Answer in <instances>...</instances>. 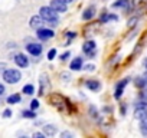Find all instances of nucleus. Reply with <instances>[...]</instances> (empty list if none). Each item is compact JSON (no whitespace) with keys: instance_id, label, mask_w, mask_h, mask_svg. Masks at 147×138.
<instances>
[{"instance_id":"f257e3e1","label":"nucleus","mask_w":147,"mask_h":138,"mask_svg":"<svg viewBox=\"0 0 147 138\" xmlns=\"http://www.w3.org/2000/svg\"><path fill=\"white\" fill-rule=\"evenodd\" d=\"M40 17L42 19H45L46 22H49L51 25H56L58 23V15H56V12L49 6H43V7H40Z\"/></svg>"},{"instance_id":"f03ea898","label":"nucleus","mask_w":147,"mask_h":138,"mask_svg":"<svg viewBox=\"0 0 147 138\" xmlns=\"http://www.w3.org/2000/svg\"><path fill=\"white\" fill-rule=\"evenodd\" d=\"M22 78V74L18 71V69H7V71L3 74V79L7 82V84H16L19 82Z\"/></svg>"},{"instance_id":"7ed1b4c3","label":"nucleus","mask_w":147,"mask_h":138,"mask_svg":"<svg viewBox=\"0 0 147 138\" xmlns=\"http://www.w3.org/2000/svg\"><path fill=\"white\" fill-rule=\"evenodd\" d=\"M134 117L137 118V119H140V121H143V119H146L147 118V104H140L137 108H136V111H134Z\"/></svg>"},{"instance_id":"20e7f679","label":"nucleus","mask_w":147,"mask_h":138,"mask_svg":"<svg viewBox=\"0 0 147 138\" xmlns=\"http://www.w3.org/2000/svg\"><path fill=\"white\" fill-rule=\"evenodd\" d=\"M38 38L40 40H49L51 38H53V32L51 29H43V27H39L38 29Z\"/></svg>"},{"instance_id":"39448f33","label":"nucleus","mask_w":147,"mask_h":138,"mask_svg":"<svg viewBox=\"0 0 147 138\" xmlns=\"http://www.w3.org/2000/svg\"><path fill=\"white\" fill-rule=\"evenodd\" d=\"M51 7H52L55 12H65V10H66V3H63L62 0H52Z\"/></svg>"},{"instance_id":"423d86ee","label":"nucleus","mask_w":147,"mask_h":138,"mask_svg":"<svg viewBox=\"0 0 147 138\" xmlns=\"http://www.w3.org/2000/svg\"><path fill=\"white\" fill-rule=\"evenodd\" d=\"M26 48H28V52H29L30 55H33V56H38V55H40V52H42V46H40L39 43H29Z\"/></svg>"},{"instance_id":"0eeeda50","label":"nucleus","mask_w":147,"mask_h":138,"mask_svg":"<svg viewBox=\"0 0 147 138\" xmlns=\"http://www.w3.org/2000/svg\"><path fill=\"white\" fill-rule=\"evenodd\" d=\"M15 62H16V65L18 66H20V68H26L28 66V58L25 56V55H22V53H19V55H16V58H15Z\"/></svg>"},{"instance_id":"6e6552de","label":"nucleus","mask_w":147,"mask_h":138,"mask_svg":"<svg viewBox=\"0 0 147 138\" xmlns=\"http://www.w3.org/2000/svg\"><path fill=\"white\" fill-rule=\"evenodd\" d=\"M42 23H43V19L40 16H33L30 19V27H33V29H39L42 26Z\"/></svg>"},{"instance_id":"1a4fd4ad","label":"nucleus","mask_w":147,"mask_h":138,"mask_svg":"<svg viewBox=\"0 0 147 138\" xmlns=\"http://www.w3.org/2000/svg\"><path fill=\"white\" fill-rule=\"evenodd\" d=\"M84 52H85L87 55H92V53L95 52V42H92V40L85 42V45H84Z\"/></svg>"},{"instance_id":"9d476101","label":"nucleus","mask_w":147,"mask_h":138,"mask_svg":"<svg viewBox=\"0 0 147 138\" xmlns=\"http://www.w3.org/2000/svg\"><path fill=\"white\" fill-rule=\"evenodd\" d=\"M81 66H82V59L81 58H75L71 62V69L72 71H78V69H81Z\"/></svg>"},{"instance_id":"9b49d317","label":"nucleus","mask_w":147,"mask_h":138,"mask_svg":"<svg viewBox=\"0 0 147 138\" xmlns=\"http://www.w3.org/2000/svg\"><path fill=\"white\" fill-rule=\"evenodd\" d=\"M43 134L45 135H49V137L55 135L56 134V127L55 125H46V127H43Z\"/></svg>"},{"instance_id":"f8f14e48","label":"nucleus","mask_w":147,"mask_h":138,"mask_svg":"<svg viewBox=\"0 0 147 138\" xmlns=\"http://www.w3.org/2000/svg\"><path fill=\"white\" fill-rule=\"evenodd\" d=\"M94 15H95V9H94V7H90V9L85 10V13L82 15V17H84L85 20H88V19L94 17Z\"/></svg>"},{"instance_id":"ddd939ff","label":"nucleus","mask_w":147,"mask_h":138,"mask_svg":"<svg viewBox=\"0 0 147 138\" xmlns=\"http://www.w3.org/2000/svg\"><path fill=\"white\" fill-rule=\"evenodd\" d=\"M127 85V81H121V84L117 85V91H115V98H120L123 94V88Z\"/></svg>"},{"instance_id":"4468645a","label":"nucleus","mask_w":147,"mask_h":138,"mask_svg":"<svg viewBox=\"0 0 147 138\" xmlns=\"http://www.w3.org/2000/svg\"><path fill=\"white\" fill-rule=\"evenodd\" d=\"M87 86L90 89H92V91H98L100 89V82L98 81H88L87 82Z\"/></svg>"},{"instance_id":"2eb2a0df","label":"nucleus","mask_w":147,"mask_h":138,"mask_svg":"<svg viewBox=\"0 0 147 138\" xmlns=\"http://www.w3.org/2000/svg\"><path fill=\"white\" fill-rule=\"evenodd\" d=\"M19 101H20V95H18V94L10 95V96L7 98V102H9V104H18Z\"/></svg>"},{"instance_id":"dca6fc26","label":"nucleus","mask_w":147,"mask_h":138,"mask_svg":"<svg viewBox=\"0 0 147 138\" xmlns=\"http://www.w3.org/2000/svg\"><path fill=\"white\" fill-rule=\"evenodd\" d=\"M140 131L143 135H147V118L141 121V125H140Z\"/></svg>"},{"instance_id":"f3484780","label":"nucleus","mask_w":147,"mask_h":138,"mask_svg":"<svg viewBox=\"0 0 147 138\" xmlns=\"http://www.w3.org/2000/svg\"><path fill=\"white\" fill-rule=\"evenodd\" d=\"M23 92H25L26 95H32V94H33V86H32V85H26V86L23 88Z\"/></svg>"},{"instance_id":"a211bd4d","label":"nucleus","mask_w":147,"mask_h":138,"mask_svg":"<svg viewBox=\"0 0 147 138\" xmlns=\"http://www.w3.org/2000/svg\"><path fill=\"white\" fill-rule=\"evenodd\" d=\"M23 117L25 118H35L36 114H35V111H23Z\"/></svg>"},{"instance_id":"6ab92c4d","label":"nucleus","mask_w":147,"mask_h":138,"mask_svg":"<svg viewBox=\"0 0 147 138\" xmlns=\"http://www.w3.org/2000/svg\"><path fill=\"white\" fill-rule=\"evenodd\" d=\"M140 82H138V85H144V86H147V74L146 75H143V78L141 79H138Z\"/></svg>"},{"instance_id":"aec40b11","label":"nucleus","mask_w":147,"mask_h":138,"mask_svg":"<svg viewBox=\"0 0 147 138\" xmlns=\"http://www.w3.org/2000/svg\"><path fill=\"white\" fill-rule=\"evenodd\" d=\"M38 107H39V102H38V101H36V99H33V101H32V102H30V108H32V109H33V111H35V109H36V108H38Z\"/></svg>"},{"instance_id":"412c9836","label":"nucleus","mask_w":147,"mask_h":138,"mask_svg":"<svg viewBox=\"0 0 147 138\" xmlns=\"http://www.w3.org/2000/svg\"><path fill=\"white\" fill-rule=\"evenodd\" d=\"M55 55H56V50H55V49H52V50H49L48 58H49V59H53V58H55Z\"/></svg>"},{"instance_id":"4be33fe9","label":"nucleus","mask_w":147,"mask_h":138,"mask_svg":"<svg viewBox=\"0 0 147 138\" xmlns=\"http://www.w3.org/2000/svg\"><path fill=\"white\" fill-rule=\"evenodd\" d=\"M125 3H127V0H120V2L114 3V6H115V7H118V6H124Z\"/></svg>"},{"instance_id":"5701e85b","label":"nucleus","mask_w":147,"mask_h":138,"mask_svg":"<svg viewBox=\"0 0 147 138\" xmlns=\"http://www.w3.org/2000/svg\"><path fill=\"white\" fill-rule=\"evenodd\" d=\"M3 117H5V118H9V117H12V111H10V109H6V111L3 112Z\"/></svg>"},{"instance_id":"b1692460","label":"nucleus","mask_w":147,"mask_h":138,"mask_svg":"<svg viewBox=\"0 0 147 138\" xmlns=\"http://www.w3.org/2000/svg\"><path fill=\"white\" fill-rule=\"evenodd\" d=\"M33 137H35V138H42V137H45V134H40V132H35V134H33Z\"/></svg>"},{"instance_id":"393cba45","label":"nucleus","mask_w":147,"mask_h":138,"mask_svg":"<svg viewBox=\"0 0 147 138\" xmlns=\"http://www.w3.org/2000/svg\"><path fill=\"white\" fill-rule=\"evenodd\" d=\"M3 94H5V86H3L2 84H0V96H2Z\"/></svg>"},{"instance_id":"a878e982","label":"nucleus","mask_w":147,"mask_h":138,"mask_svg":"<svg viewBox=\"0 0 147 138\" xmlns=\"http://www.w3.org/2000/svg\"><path fill=\"white\" fill-rule=\"evenodd\" d=\"M85 69H87V71H92V69H94V65H87Z\"/></svg>"},{"instance_id":"bb28decb","label":"nucleus","mask_w":147,"mask_h":138,"mask_svg":"<svg viewBox=\"0 0 147 138\" xmlns=\"http://www.w3.org/2000/svg\"><path fill=\"white\" fill-rule=\"evenodd\" d=\"M68 56H69V52H68V53H63V55H62V58H61V59H63V60H65V59H66V58H68Z\"/></svg>"},{"instance_id":"cd10ccee","label":"nucleus","mask_w":147,"mask_h":138,"mask_svg":"<svg viewBox=\"0 0 147 138\" xmlns=\"http://www.w3.org/2000/svg\"><path fill=\"white\" fill-rule=\"evenodd\" d=\"M62 137H63V138H66V137H71V134H69V132H63V134H62Z\"/></svg>"},{"instance_id":"c85d7f7f","label":"nucleus","mask_w":147,"mask_h":138,"mask_svg":"<svg viewBox=\"0 0 147 138\" xmlns=\"http://www.w3.org/2000/svg\"><path fill=\"white\" fill-rule=\"evenodd\" d=\"M63 3H71V2H74V0H62Z\"/></svg>"},{"instance_id":"c756f323","label":"nucleus","mask_w":147,"mask_h":138,"mask_svg":"<svg viewBox=\"0 0 147 138\" xmlns=\"http://www.w3.org/2000/svg\"><path fill=\"white\" fill-rule=\"evenodd\" d=\"M144 68H146V69H147V59H146V60H144Z\"/></svg>"}]
</instances>
